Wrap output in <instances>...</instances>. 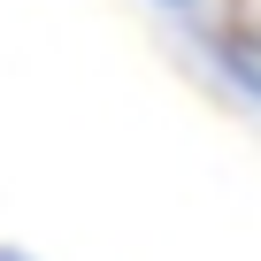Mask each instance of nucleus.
<instances>
[{
    "mask_svg": "<svg viewBox=\"0 0 261 261\" xmlns=\"http://www.w3.org/2000/svg\"><path fill=\"white\" fill-rule=\"evenodd\" d=\"M0 261H31V253H16V246H0Z\"/></svg>",
    "mask_w": 261,
    "mask_h": 261,
    "instance_id": "2",
    "label": "nucleus"
},
{
    "mask_svg": "<svg viewBox=\"0 0 261 261\" xmlns=\"http://www.w3.org/2000/svg\"><path fill=\"white\" fill-rule=\"evenodd\" d=\"M207 54H215V69H223L238 92H253V100H261V31H215V39H207Z\"/></svg>",
    "mask_w": 261,
    "mask_h": 261,
    "instance_id": "1",
    "label": "nucleus"
},
{
    "mask_svg": "<svg viewBox=\"0 0 261 261\" xmlns=\"http://www.w3.org/2000/svg\"><path fill=\"white\" fill-rule=\"evenodd\" d=\"M169 8H185V0H169Z\"/></svg>",
    "mask_w": 261,
    "mask_h": 261,
    "instance_id": "3",
    "label": "nucleus"
}]
</instances>
